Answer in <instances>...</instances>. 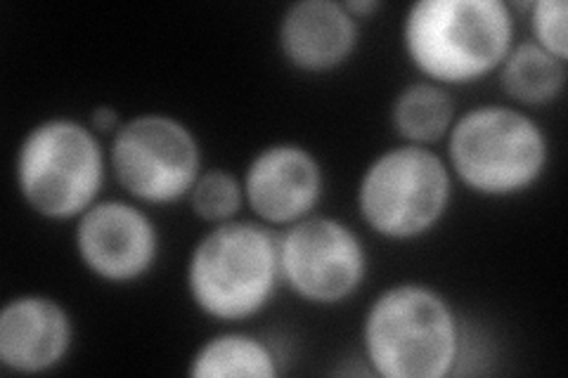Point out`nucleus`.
I'll use <instances>...</instances> for the list:
<instances>
[{
  "label": "nucleus",
  "instance_id": "nucleus-5",
  "mask_svg": "<svg viewBox=\"0 0 568 378\" xmlns=\"http://www.w3.org/2000/svg\"><path fill=\"white\" fill-rule=\"evenodd\" d=\"M110 156L102 137L74 116H48L22 135L14 187L22 204L48 223H77L102 200Z\"/></svg>",
  "mask_w": 568,
  "mask_h": 378
},
{
  "label": "nucleus",
  "instance_id": "nucleus-12",
  "mask_svg": "<svg viewBox=\"0 0 568 378\" xmlns=\"http://www.w3.org/2000/svg\"><path fill=\"white\" fill-rule=\"evenodd\" d=\"M280 58L298 74H332L361 45V22L342 0H296L277 22Z\"/></svg>",
  "mask_w": 568,
  "mask_h": 378
},
{
  "label": "nucleus",
  "instance_id": "nucleus-6",
  "mask_svg": "<svg viewBox=\"0 0 568 378\" xmlns=\"http://www.w3.org/2000/svg\"><path fill=\"white\" fill-rule=\"evenodd\" d=\"M455 177L434 147L398 145L379 152L355 185L363 225L384 242H419L448 218Z\"/></svg>",
  "mask_w": 568,
  "mask_h": 378
},
{
  "label": "nucleus",
  "instance_id": "nucleus-19",
  "mask_svg": "<svg viewBox=\"0 0 568 378\" xmlns=\"http://www.w3.org/2000/svg\"><path fill=\"white\" fill-rule=\"evenodd\" d=\"M344 6H346V10H348L361 24H363L365 20H369V17H375L377 12L384 10L382 0H346Z\"/></svg>",
  "mask_w": 568,
  "mask_h": 378
},
{
  "label": "nucleus",
  "instance_id": "nucleus-4",
  "mask_svg": "<svg viewBox=\"0 0 568 378\" xmlns=\"http://www.w3.org/2000/svg\"><path fill=\"white\" fill-rule=\"evenodd\" d=\"M280 286V229L254 218L209 227L185 263V289L194 310L225 327L263 315Z\"/></svg>",
  "mask_w": 568,
  "mask_h": 378
},
{
  "label": "nucleus",
  "instance_id": "nucleus-10",
  "mask_svg": "<svg viewBox=\"0 0 568 378\" xmlns=\"http://www.w3.org/2000/svg\"><path fill=\"white\" fill-rule=\"evenodd\" d=\"M244 202L252 218L284 229L317 213L325 200V166L301 142L282 140L261 147L242 173Z\"/></svg>",
  "mask_w": 568,
  "mask_h": 378
},
{
  "label": "nucleus",
  "instance_id": "nucleus-9",
  "mask_svg": "<svg viewBox=\"0 0 568 378\" xmlns=\"http://www.w3.org/2000/svg\"><path fill=\"white\" fill-rule=\"evenodd\" d=\"M74 251L88 275L110 286L148 279L162 258V232L150 208L129 196H102L74 223Z\"/></svg>",
  "mask_w": 568,
  "mask_h": 378
},
{
  "label": "nucleus",
  "instance_id": "nucleus-17",
  "mask_svg": "<svg viewBox=\"0 0 568 378\" xmlns=\"http://www.w3.org/2000/svg\"><path fill=\"white\" fill-rule=\"evenodd\" d=\"M526 14L530 27L528 41L568 62V6L564 0H530Z\"/></svg>",
  "mask_w": 568,
  "mask_h": 378
},
{
  "label": "nucleus",
  "instance_id": "nucleus-3",
  "mask_svg": "<svg viewBox=\"0 0 568 378\" xmlns=\"http://www.w3.org/2000/svg\"><path fill=\"white\" fill-rule=\"evenodd\" d=\"M443 145L455 185L493 202L536 190L552 159L542 123L509 102H484L459 112Z\"/></svg>",
  "mask_w": 568,
  "mask_h": 378
},
{
  "label": "nucleus",
  "instance_id": "nucleus-18",
  "mask_svg": "<svg viewBox=\"0 0 568 378\" xmlns=\"http://www.w3.org/2000/svg\"><path fill=\"white\" fill-rule=\"evenodd\" d=\"M123 121L126 119H121L119 110L112 104H98L91 110V116H88V125H91L100 137H112L121 129Z\"/></svg>",
  "mask_w": 568,
  "mask_h": 378
},
{
  "label": "nucleus",
  "instance_id": "nucleus-15",
  "mask_svg": "<svg viewBox=\"0 0 568 378\" xmlns=\"http://www.w3.org/2000/svg\"><path fill=\"white\" fill-rule=\"evenodd\" d=\"M503 93L519 110H538L557 102L568 81V62L549 55L532 41H517L497 69Z\"/></svg>",
  "mask_w": 568,
  "mask_h": 378
},
{
  "label": "nucleus",
  "instance_id": "nucleus-14",
  "mask_svg": "<svg viewBox=\"0 0 568 378\" xmlns=\"http://www.w3.org/2000/svg\"><path fill=\"white\" fill-rule=\"evenodd\" d=\"M453 90L432 81H410L390 102V129L405 145L434 147L446 140L457 119Z\"/></svg>",
  "mask_w": 568,
  "mask_h": 378
},
{
  "label": "nucleus",
  "instance_id": "nucleus-1",
  "mask_svg": "<svg viewBox=\"0 0 568 378\" xmlns=\"http://www.w3.org/2000/svg\"><path fill=\"white\" fill-rule=\"evenodd\" d=\"M517 43V12L505 0H415L400 22L403 55L417 79L465 88L497 74Z\"/></svg>",
  "mask_w": 568,
  "mask_h": 378
},
{
  "label": "nucleus",
  "instance_id": "nucleus-16",
  "mask_svg": "<svg viewBox=\"0 0 568 378\" xmlns=\"http://www.w3.org/2000/svg\"><path fill=\"white\" fill-rule=\"evenodd\" d=\"M187 206L194 218L209 227L242 218V211L246 208L242 175L219 166L204 168L190 190Z\"/></svg>",
  "mask_w": 568,
  "mask_h": 378
},
{
  "label": "nucleus",
  "instance_id": "nucleus-13",
  "mask_svg": "<svg viewBox=\"0 0 568 378\" xmlns=\"http://www.w3.org/2000/svg\"><path fill=\"white\" fill-rule=\"evenodd\" d=\"M187 374L194 378H277L282 359L268 338L242 329V324H230L197 346Z\"/></svg>",
  "mask_w": 568,
  "mask_h": 378
},
{
  "label": "nucleus",
  "instance_id": "nucleus-2",
  "mask_svg": "<svg viewBox=\"0 0 568 378\" xmlns=\"http://www.w3.org/2000/svg\"><path fill=\"white\" fill-rule=\"evenodd\" d=\"M363 359L382 378H448L465 359V327L453 300L424 282L386 286L367 305Z\"/></svg>",
  "mask_w": 568,
  "mask_h": 378
},
{
  "label": "nucleus",
  "instance_id": "nucleus-8",
  "mask_svg": "<svg viewBox=\"0 0 568 378\" xmlns=\"http://www.w3.org/2000/svg\"><path fill=\"white\" fill-rule=\"evenodd\" d=\"M369 275L363 234L346 221L313 213L280 229L282 286L317 308L344 305L361 294Z\"/></svg>",
  "mask_w": 568,
  "mask_h": 378
},
{
  "label": "nucleus",
  "instance_id": "nucleus-7",
  "mask_svg": "<svg viewBox=\"0 0 568 378\" xmlns=\"http://www.w3.org/2000/svg\"><path fill=\"white\" fill-rule=\"evenodd\" d=\"M106 156L123 196L145 208L187 202L206 168L197 133L166 112H142L123 121L110 137Z\"/></svg>",
  "mask_w": 568,
  "mask_h": 378
},
{
  "label": "nucleus",
  "instance_id": "nucleus-11",
  "mask_svg": "<svg viewBox=\"0 0 568 378\" xmlns=\"http://www.w3.org/2000/svg\"><path fill=\"white\" fill-rule=\"evenodd\" d=\"M77 344L69 308L45 294H20L0 308V365L20 376L60 369Z\"/></svg>",
  "mask_w": 568,
  "mask_h": 378
}]
</instances>
